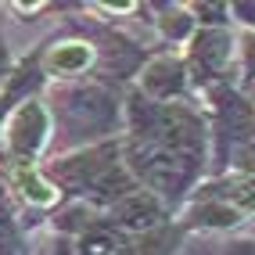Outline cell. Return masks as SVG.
I'll use <instances>...</instances> for the list:
<instances>
[{
    "label": "cell",
    "mask_w": 255,
    "mask_h": 255,
    "mask_svg": "<svg viewBox=\"0 0 255 255\" xmlns=\"http://www.w3.org/2000/svg\"><path fill=\"white\" fill-rule=\"evenodd\" d=\"M140 83H144V90L151 97H173L183 87V69H180V61H173V58H155L144 69Z\"/></svg>",
    "instance_id": "cell-3"
},
{
    "label": "cell",
    "mask_w": 255,
    "mask_h": 255,
    "mask_svg": "<svg viewBox=\"0 0 255 255\" xmlns=\"http://www.w3.org/2000/svg\"><path fill=\"white\" fill-rule=\"evenodd\" d=\"M119 219H123L126 227L144 230V227H151L158 219V201L151 194H144V191H133V194H126L119 201Z\"/></svg>",
    "instance_id": "cell-4"
},
{
    "label": "cell",
    "mask_w": 255,
    "mask_h": 255,
    "mask_svg": "<svg viewBox=\"0 0 255 255\" xmlns=\"http://www.w3.org/2000/svg\"><path fill=\"white\" fill-rule=\"evenodd\" d=\"M245 61H248V72H255V36H248L245 43Z\"/></svg>",
    "instance_id": "cell-11"
},
{
    "label": "cell",
    "mask_w": 255,
    "mask_h": 255,
    "mask_svg": "<svg viewBox=\"0 0 255 255\" xmlns=\"http://www.w3.org/2000/svg\"><path fill=\"white\" fill-rule=\"evenodd\" d=\"M173 241H176V234H147L144 241H137V245L123 248L119 255H169Z\"/></svg>",
    "instance_id": "cell-8"
},
{
    "label": "cell",
    "mask_w": 255,
    "mask_h": 255,
    "mask_svg": "<svg viewBox=\"0 0 255 255\" xmlns=\"http://www.w3.org/2000/svg\"><path fill=\"white\" fill-rule=\"evenodd\" d=\"M83 255H108L112 252V237L108 234H90V237H83Z\"/></svg>",
    "instance_id": "cell-10"
},
{
    "label": "cell",
    "mask_w": 255,
    "mask_h": 255,
    "mask_svg": "<svg viewBox=\"0 0 255 255\" xmlns=\"http://www.w3.org/2000/svg\"><path fill=\"white\" fill-rule=\"evenodd\" d=\"M14 183H18V187H22V194H25L29 201H36V205H50V201L58 198V194L36 176V173H32L29 165H18V169H14Z\"/></svg>",
    "instance_id": "cell-7"
},
{
    "label": "cell",
    "mask_w": 255,
    "mask_h": 255,
    "mask_svg": "<svg viewBox=\"0 0 255 255\" xmlns=\"http://www.w3.org/2000/svg\"><path fill=\"white\" fill-rule=\"evenodd\" d=\"M227 36L223 32H201L198 43H194V61L201 65V69H216V65L227 61Z\"/></svg>",
    "instance_id": "cell-5"
},
{
    "label": "cell",
    "mask_w": 255,
    "mask_h": 255,
    "mask_svg": "<svg viewBox=\"0 0 255 255\" xmlns=\"http://www.w3.org/2000/svg\"><path fill=\"white\" fill-rule=\"evenodd\" d=\"M133 169L144 176L147 187L155 191H176L187 180V162L173 151H165L162 144H144L133 151Z\"/></svg>",
    "instance_id": "cell-1"
},
{
    "label": "cell",
    "mask_w": 255,
    "mask_h": 255,
    "mask_svg": "<svg viewBox=\"0 0 255 255\" xmlns=\"http://www.w3.org/2000/svg\"><path fill=\"white\" fill-rule=\"evenodd\" d=\"M43 133H47V115H43L40 105H25L11 119V144L18 147L22 155H32V151L43 144Z\"/></svg>",
    "instance_id": "cell-2"
},
{
    "label": "cell",
    "mask_w": 255,
    "mask_h": 255,
    "mask_svg": "<svg viewBox=\"0 0 255 255\" xmlns=\"http://www.w3.org/2000/svg\"><path fill=\"white\" fill-rule=\"evenodd\" d=\"M227 201H234V212H237V209H241V212H255V176L237 180V183L230 187Z\"/></svg>",
    "instance_id": "cell-9"
},
{
    "label": "cell",
    "mask_w": 255,
    "mask_h": 255,
    "mask_svg": "<svg viewBox=\"0 0 255 255\" xmlns=\"http://www.w3.org/2000/svg\"><path fill=\"white\" fill-rule=\"evenodd\" d=\"M94 58V50L87 43H61L54 54H50V69L54 72H79V69H87Z\"/></svg>",
    "instance_id": "cell-6"
}]
</instances>
